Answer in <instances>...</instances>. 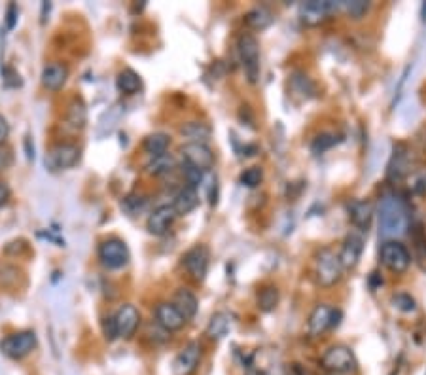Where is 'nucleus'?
<instances>
[{
	"mask_svg": "<svg viewBox=\"0 0 426 375\" xmlns=\"http://www.w3.org/2000/svg\"><path fill=\"white\" fill-rule=\"evenodd\" d=\"M379 237L386 241H394L408 233L410 229V212L402 199L392 194L381 197L377 209Z\"/></svg>",
	"mask_w": 426,
	"mask_h": 375,
	"instance_id": "f257e3e1",
	"label": "nucleus"
},
{
	"mask_svg": "<svg viewBox=\"0 0 426 375\" xmlns=\"http://www.w3.org/2000/svg\"><path fill=\"white\" fill-rule=\"evenodd\" d=\"M343 266L339 260V254L332 248H320L315 256V281L322 288L336 286L343 277Z\"/></svg>",
	"mask_w": 426,
	"mask_h": 375,
	"instance_id": "f03ea898",
	"label": "nucleus"
},
{
	"mask_svg": "<svg viewBox=\"0 0 426 375\" xmlns=\"http://www.w3.org/2000/svg\"><path fill=\"white\" fill-rule=\"evenodd\" d=\"M320 364L330 374H353L358 367L353 349L343 343H336L328 347L320 359Z\"/></svg>",
	"mask_w": 426,
	"mask_h": 375,
	"instance_id": "7ed1b4c3",
	"label": "nucleus"
},
{
	"mask_svg": "<svg viewBox=\"0 0 426 375\" xmlns=\"http://www.w3.org/2000/svg\"><path fill=\"white\" fill-rule=\"evenodd\" d=\"M379 260L394 275H403L410 270L411 254L400 241H385L379 248Z\"/></svg>",
	"mask_w": 426,
	"mask_h": 375,
	"instance_id": "20e7f679",
	"label": "nucleus"
},
{
	"mask_svg": "<svg viewBox=\"0 0 426 375\" xmlns=\"http://www.w3.org/2000/svg\"><path fill=\"white\" fill-rule=\"evenodd\" d=\"M237 48L248 82L256 83L260 78V42L254 34L245 33L239 36Z\"/></svg>",
	"mask_w": 426,
	"mask_h": 375,
	"instance_id": "39448f33",
	"label": "nucleus"
},
{
	"mask_svg": "<svg viewBox=\"0 0 426 375\" xmlns=\"http://www.w3.org/2000/svg\"><path fill=\"white\" fill-rule=\"evenodd\" d=\"M36 343L38 339L33 330H23V332L6 335L0 341V352L12 360H23L36 349Z\"/></svg>",
	"mask_w": 426,
	"mask_h": 375,
	"instance_id": "423d86ee",
	"label": "nucleus"
},
{
	"mask_svg": "<svg viewBox=\"0 0 426 375\" xmlns=\"http://www.w3.org/2000/svg\"><path fill=\"white\" fill-rule=\"evenodd\" d=\"M129 258H131L129 248L125 245V241H122L120 237L105 239L98 245V260L108 270H122L123 266L129 263Z\"/></svg>",
	"mask_w": 426,
	"mask_h": 375,
	"instance_id": "0eeeda50",
	"label": "nucleus"
},
{
	"mask_svg": "<svg viewBox=\"0 0 426 375\" xmlns=\"http://www.w3.org/2000/svg\"><path fill=\"white\" fill-rule=\"evenodd\" d=\"M339 318H341V311L334 309L328 303H319L309 315L307 320V330L312 337H320L326 330L334 328L339 324Z\"/></svg>",
	"mask_w": 426,
	"mask_h": 375,
	"instance_id": "6e6552de",
	"label": "nucleus"
},
{
	"mask_svg": "<svg viewBox=\"0 0 426 375\" xmlns=\"http://www.w3.org/2000/svg\"><path fill=\"white\" fill-rule=\"evenodd\" d=\"M80 155H82V150L76 144L63 142L49 150L46 155V167L51 171H65L80 161Z\"/></svg>",
	"mask_w": 426,
	"mask_h": 375,
	"instance_id": "1a4fd4ad",
	"label": "nucleus"
},
{
	"mask_svg": "<svg viewBox=\"0 0 426 375\" xmlns=\"http://www.w3.org/2000/svg\"><path fill=\"white\" fill-rule=\"evenodd\" d=\"M182 263H184L189 277L197 283H201V281H205L207 273H209L211 253L205 245L191 246L188 253L182 256Z\"/></svg>",
	"mask_w": 426,
	"mask_h": 375,
	"instance_id": "9d476101",
	"label": "nucleus"
},
{
	"mask_svg": "<svg viewBox=\"0 0 426 375\" xmlns=\"http://www.w3.org/2000/svg\"><path fill=\"white\" fill-rule=\"evenodd\" d=\"M339 10V2L334 0H309L299 6V17L307 25H319L328 19L332 14Z\"/></svg>",
	"mask_w": 426,
	"mask_h": 375,
	"instance_id": "9b49d317",
	"label": "nucleus"
},
{
	"mask_svg": "<svg viewBox=\"0 0 426 375\" xmlns=\"http://www.w3.org/2000/svg\"><path fill=\"white\" fill-rule=\"evenodd\" d=\"M181 154L184 157V164L196 167L199 171H211L214 165V154L211 148L201 142H188L181 148Z\"/></svg>",
	"mask_w": 426,
	"mask_h": 375,
	"instance_id": "f8f14e48",
	"label": "nucleus"
},
{
	"mask_svg": "<svg viewBox=\"0 0 426 375\" xmlns=\"http://www.w3.org/2000/svg\"><path fill=\"white\" fill-rule=\"evenodd\" d=\"M411 167H413L411 150L405 144H396L392 157H390L388 167H386V179H388V182H400L413 171Z\"/></svg>",
	"mask_w": 426,
	"mask_h": 375,
	"instance_id": "ddd939ff",
	"label": "nucleus"
},
{
	"mask_svg": "<svg viewBox=\"0 0 426 375\" xmlns=\"http://www.w3.org/2000/svg\"><path fill=\"white\" fill-rule=\"evenodd\" d=\"M201 354H203L201 343L189 341L188 345L176 354V359L172 362V374L191 375L197 370V366H199V362H201Z\"/></svg>",
	"mask_w": 426,
	"mask_h": 375,
	"instance_id": "4468645a",
	"label": "nucleus"
},
{
	"mask_svg": "<svg viewBox=\"0 0 426 375\" xmlns=\"http://www.w3.org/2000/svg\"><path fill=\"white\" fill-rule=\"evenodd\" d=\"M114 320L116 326H118V337H122V339H131L140 324V313L135 305L125 303V305H122V307L118 309V313L114 315Z\"/></svg>",
	"mask_w": 426,
	"mask_h": 375,
	"instance_id": "2eb2a0df",
	"label": "nucleus"
},
{
	"mask_svg": "<svg viewBox=\"0 0 426 375\" xmlns=\"http://www.w3.org/2000/svg\"><path fill=\"white\" fill-rule=\"evenodd\" d=\"M362 253H364V239L358 233H349L345 237L343 245H341V253H339V260H341V266L343 270L353 271L358 261L362 258Z\"/></svg>",
	"mask_w": 426,
	"mask_h": 375,
	"instance_id": "dca6fc26",
	"label": "nucleus"
},
{
	"mask_svg": "<svg viewBox=\"0 0 426 375\" xmlns=\"http://www.w3.org/2000/svg\"><path fill=\"white\" fill-rule=\"evenodd\" d=\"M176 216H178V214H176L172 205H161V207H157L156 211L148 216L146 222L148 231H150L152 235H165V233L169 231V228L174 224Z\"/></svg>",
	"mask_w": 426,
	"mask_h": 375,
	"instance_id": "f3484780",
	"label": "nucleus"
},
{
	"mask_svg": "<svg viewBox=\"0 0 426 375\" xmlns=\"http://www.w3.org/2000/svg\"><path fill=\"white\" fill-rule=\"evenodd\" d=\"M154 315H156L157 324L167 332H178L188 322L181 311L174 307V303H159Z\"/></svg>",
	"mask_w": 426,
	"mask_h": 375,
	"instance_id": "a211bd4d",
	"label": "nucleus"
},
{
	"mask_svg": "<svg viewBox=\"0 0 426 375\" xmlns=\"http://www.w3.org/2000/svg\"><path fill=\"white\" fill-rule=\"evenodd\" d=\"M373 205L369 203L368 199H354L353 203L349 205V218L360 231H368L373 220Z\"/></svg>",
	"mask_w": 426,
	"mask_h": 375,
	"instance_id": "6ab92c4d",
	"label": "nucleus"
},
{
	"mask_svg": "<svg viewBox=\"0 0 426 375\" xmlns=\"http://www.w3.org/2000/svg\"><path fill=\"white\" fill-rule=\"evenodd\" d=\"M42 86L49 91H59L63 90V86L66 83L68 78V68L63 63H48L42 70Z\"/></svg>",
	"mask_w": 426,
	"mask_h": 375,
	"instance_id": "aec40b11",
	"label": "nucleus"
},
{
	"mask_svg": "<svg viewBox=\"0 0 426 375\" xmlns=\"http://www.w3.org/2000/svg\"><path fill=\"white\" fill-rule=\"evenodd\" d=\"M174 307L181 311L186 320H191V318L197 315V309H199V302H197L196 294L188 290V288H178L176 294H174Z\"/></svg>",
	"mask_w": 426,
	"mask_h": 375,
	"instance_id": "412c9836",
	"label": "nucleus"
},
{
	"mask_svg": "<svg viewBox=\"0 0 426 375\" xmlns=\"http://www.w3.org/2000/svg\"><path fill=\"white\" fill-rule=\"evenodd\" d=\"M197 205H199V194H197L196 188L184 186L174 197L172 207H174L176 214H189L191 211H196Z\"/></svg>",
	"mask_w": 426,
	"mask_h": 375,
	"instance_id": "4be33fe9",
	"label": "nucleus"
},
{
	"mask_svg": "<svg viewBox=\"0 0 426 375\" xmlns=\"http://www.w3.org/2000/svg\"><path fill=\"white\" fill-rule=\"evenodd\" d=\"M273 14L265 6H256L245 16V23L248 29L252 31H265L271 23H273Z\"/></svg>",
	"mask_w": 426,
	"mask_h": 375,
	"instance_id": "5701e85b",
	"label": "nucleus"
},
{
	"mask_svg": "<svg viewBox=\"0 0 426 375\" xmlns=\"http://www.w3.org/2000/svg\"><path fill=\"white\" fill-rule=\"evenodd\" d=\"M211 133H213V129L205 122H188L181 127V135L186 137L189 142H201V144H205V140H209Z\"/></svg>",
	"mask_w": 426,
	"mask_h": 375,
	"instance_id": "b1692460",
	"label": "nucleus"
},
{
	"mask_svg": "<svg viewBox=\"0 0 426 375\" xmlns=\"http://www.w3.org/2000/svg\"><path fill=\"white\" fill-rule=\"evenodd\" d=\"M230 326H231V318L228 313H224V311H218V313H214L211 320H209V326H207V335L211 337V339H222L224 335L230 332Z\"/></svg>",
	"mask_w": 426,
	"mask_h": 375,
	"instance_id": "393cba45",
	"label": "nucleus"
},
{
	"mask_svg": "<svg viewBox=\"0 0 426 375\" xmlns=\"http://www.w3.org/2000/svg\"><path fill=\"white\" fill-rule=\"evenodd\" d=\"M176 169V159L172 154H161L152 157L146 164V171L154 177H165Z\"/></svg>",
	"mask_w": 426,
	"mask_h": 375,
	"instance_id": "a878e982",
	"label": "nucleus"
},
{
	"mask_svg": "<svg viewBox=\"0 0 426 375\" xmlns=\"http://www.w3.org/2000/svg\"><path fill=\"white\" fill-rule=\"evenodd\" d=\"M169 146H171V139H169V135H165V133H152V135H148L146 139H144V142H142L144 152H146L148 155H152V157L167 154Z\"/></svg>",
	"mask_w": 426,
	"mask_h": 375,
	"instance_id": "bb28decb",
	"label": "nucleus"
},
{
	"mask_svg": "<svg viewBox=\"0 0 426 375\" xmlns=\"http://www.w3.org/2000/svg\"><path fill=\"white\" fill-rule=\"evenodd\" d=\"M116 83H118V90L125 93V95H135L142 88V80H140V76L133 68H123L122 73L118 74Z\"/></svg>",
	"mask_w": 426,
	"mask_h": 375,
	"instance_id": "cd10ccee",
	"label": "nucleus"
},
{
	"mask_svg": "<svg viewBox=\"0 0 426 375\" xmlns=\"http://www.w3.org/2000/svg\"><path fill=\"white\" fill-rule=\"evenodd\" d=\"M66 123L76 131H82L88 123V110L83 105L82 99H74L70 106H68V112H66Z\"/></svg>",
	"mask_w": 426,
	"mask_h": 375,
	"instance_id": "c85d7f7f",
	"label": "nucleus"
},
{
	"mask_svg": "<svg viewBox=\"0 0 426 375\" xmlns=\"http://www.w3.org/2000/svg\"><path fill=\"white\" fill-rule=\"evenodd\" d=\"M279 305V290L275 286H263L258 294V307L263 313H269Z\"/></svg>",
	"mask_w": 426,
	"mask_h": 375,
	"instance_id": "c756f323",
	"label": "nucleus"
},
{
	"mask_svg": "<svg viewBox=\"0 0 426 375\" xmlns=\"http://www.w3.org/2000/svg\"><path fill=\"white\" fill-rule=\"evenodd\" d=\"M371 8V4L366 0H343L339 2V10H343L345 14L353 19H362Z\"/></svg>",
	"mask_w": 426,
	"mask_h": 375,
	"instance_id": "7c9ffc66",
	"label": "nucleus"
},
{
	"mask_svg": "<svg viewBox=\"0 0 426 375\" xmlns=\"http://www.w3.org/2000/svg\"><path fill=\"white\" fill-rule=\"evenodd\" d=\"M337 142H339V139H337V135H334V133H320V135H317L312 139L311 152L317 155L324 154V152H328V150L336 146Z\"/></svg>",
	"mask_w": 426,
	"mask_h": 375,
	"instance_id": "2f4dec72",
	"label": "nucleus"
},
{
	"mask_svg": "<svg viewBox=\"0 0 426 375\" xmlns=\"http://www.w3.org/2000/svg\"><path fill=\"white\" fill-rule=\"evenodd\" d=\"M390 302H392V305L396 309L402 311V313H415V311H417V302L411 298L410 294L405 292L392 294Z\"/></svg>",
	"mask_w": 426,
	"mask_h": 375,
	"instance_id": "473e14b6",
	"label": "nucleus"
},
{
	"mask_svg": "<svg viewBox=\"0 0 426 375\" xmlns=\"http://www.w3.org/2000/svg\"><path fill=\"white\" fill-rule=\"evenodd\" d=\"M19 275H21V271L14 268V266H0V286L2 288L16 286Z\"/></svg>",
	"mask_w": 426,
	"mask_h": 375,
	"instance_id": "72a5a7b5",
	"label": "nucleus"
},
{
	"mask_svg": "<svg viewBox=\"0 0 426 375\" xmlns=\"http://www.w3.org/2000/svg\"><path fill=\"white\" fill-rule=\"evenodd\" d=\"M263 179V172L260 167H250L241 174V184L246 188H256Z\"/></svg>",
	"mask_w": 426,
	"mask_h": 375,
	"instance_id": "f704fd0d",
	"label": "nucleus"
},
{
	"mask_svg": "<svg viewBox=\"0 0 426 375\" xmlns=\"http://www.w3.org/2000/svg\"><path fill=\"white\" fill-rule=\"evenodd\" d=\"M203 174H205L203 171H199L196 167L184 164V179H186V186H191L197 190V186H201V182H203Z\"/></svg>",
	"mask_w": 426,
	"mask_h": 375,
	"instance_id": "c9c22d12",
	"label": "nucleus"
},
{
	"mask_svg": "<svg viewBox=\"0 0 426 375\" xmlns=\"http://www.w3.org/2000/svg\"><path fill=\"white\" fill-rule=\"evenodd\" d=\"M103 332H105V337L108 341H114L118 337V326H116L114 317H107L103 320Z\"/></svg>",
	"mask_w": 426,
	"mask_h": 375,
	"instance_id": "e433bc0d",
	"label": "nucleus"
},
{
	"mask_svg": "<svg viewBox=\"0 0 426 375\" xmlns=\"http://www.w3.org/2000/svg\"><path fill=\"white\" fill-rule=\"evenodd\" d=\"M411 190L417 196H426V171L418 172L417 177L411 182Z\"/></svg>",
	"mask_w": 426,
	"mask_h": 375,
	"instance_id": "4c0bfd02",
	"label": "nucleus"
},
{
	"mask_svg": "<svg viewBox=\"0 0 426 375\" xmlns=\"http://www.w3.org/2000/svg\"><path fill=\"white\" fill-rule=\"evenodd\" d=\"M10 137V123L4 116L0 114V146L8 140Z\"/></svg>",
	"mask_w": 426,
	"mask_h": 375,
	"instance_id": "58836bf2",
	"label": "nucleus"
},
{
	"mask_svg": "<svg viewBox=\"0 0 426 375\" xmlns=\"http://www.w3.org/2000/svg\"><path fill=\"white\" fill-rule=\"evenodd\" d=\"M12 152L10 150H0V174L8 169L10 165H12Z\"/></svg>",
	"mask_w": 426,
	"mask_h": 375,
	"instance_id": "ea45409f",
	"label": "nucleus"
},
{
	"mask_svg": "<svg viewBox=\"0 0 426 375\" xmlns=\"http://www.w3.org/2000/svg\"><path fill=\"white\" fill-rule=\"evenodd\" d=\"M411 70V66H408L405 70H403V74L400 76V82H398V88H396V97H394V103H398V99L402 97V90H403V86H405V82H408V74H410Z\"/></svg>",
	"mask_w": 426,
	"mask_h": 375,
	"instance_id": "a19ab883",
	"label": "nucleus"
},
{
	"mask_svg": "<svg viewBox=\"0 0 426 375\" xmlns=\"http://www.w3.org/2000/svg\"><path fill=\"white\" fill-rule=\"evenodd\" d=\"M8 199H10V188H8V184L0 182V207H4V205L8 203Z\"/></svg>",
	"mask_w": 426,
	"mask_h": 375,
	"instance_id": "79ce46f5",
	"label": "nucleus"
},
{
	"mask_svg": "<svg viewBox=\"0 0 426 375\" xmlns=\"http://www.w3.org/2000/svg\"><path fill=\"white\" fill-rule=\"evenodd\" d=\"M377 275L379 273H371V275H369V288H371V290H375L377 286L383 285V279L377 277Z\"/></svg>",
	"mask_w": 426,
	"mask_h": 375,
	"instance_id": "37998d69",
	"label": "nucleus"
},
{
	"mask_svg": "<svg viewBox=\"0 0 426 375\" xmlns=\"http://www.w3.org/2000/svg\"><path fill=\"white\" fill-rule=\"evenodd\" d=\"M423 19H425V21H426V4H425V6H423Z\"/></svg>",
	"mask_w": 426,
	"mask_h": 375,
	"instance_id": "c03bdc74",
	"label": "nucleus"
},
{
	"mask_svg": "<svg viewBox=\"0 0 426 375\" xmlns=\"http://www.w3.org/2000/svg\"><path fill=\"white\" fill-rule=\"evenodd\" d=\"M248 375H262V374H258V372H250V374Z\"/></svg>",
	"mask_w": 426,
	"mask_h": 375,
	"instance_id": "a18cd8bd",
	"label": "nucleus"
}]
</instances>
